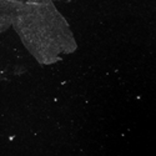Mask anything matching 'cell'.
I'll return each mask as SVG.
<instances>
[{
	"instance_id": "1",
	"label": "cell",
	"mask_w": 156,
	"mask_h": 156,
	"mask_svg": "<svg viewBox=\"0 0 156 156\" xmlns=\"http://www.w3.org/2000/svg\"><path fill=\"white\" fill-rule=\"evenodd\" d=\"M11 27L40 64H54L76 50L69 25L51 0H25L15 9Z\"/></svg>"
}]
</instances>
